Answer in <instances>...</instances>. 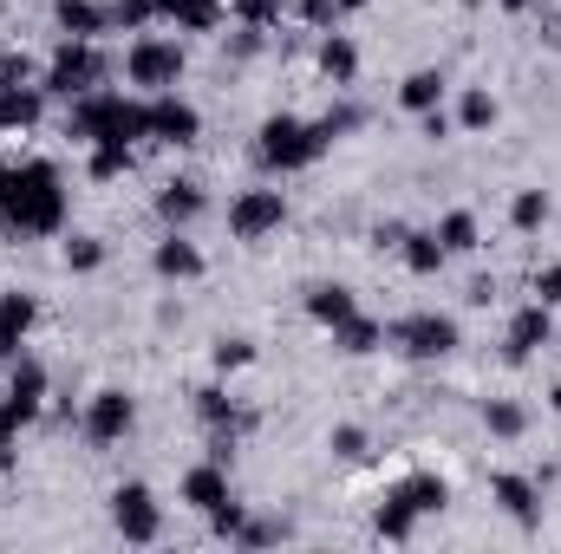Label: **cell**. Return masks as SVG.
Returning <instances> with one entry per match:
<instances>
[{
	"instance_id": "cell-13",
	"label": "cell",
	"mask_w": 561,
	"mask_h": 554,
	"mask_svg": "<svg viewBox=\"0 0 561 554\" xmlns=\"http://www.w3.org/2000/svg\"><path fill=\"white\" fill-rule=\"evenodd\" d=\"M183 503L203 509V516H216V509L229 503V470H222V457H216V463H196V470L183 476Z\"/></svg>"
},
{
	"instance_id": "cell-11",
	"label": "cell",
	"mask_w": 561,
	"mask_h": 554,
	"mask_svg": "<svg viewBox=\"0 0 561 554\" xmlns=\"http://www.w3.org/2000/svg\"><path fill=\"white\" fill-rule=\"evenodd\" d=\"M131 424H138V405H131L125 392H99V399L85 405V437H92V443H125Z\"/></svg>"
},
{
	"instance_id": "cell-4",
	"label": "cell",
	"mask_w": 561,
	"mask_h": 554,
	"mask_svg": "<svg viewBox=\"0 0 561 554\" xmlns=\"http://www.w3.org/2000/svg\"><path fill=\"white\" fill-rule=\"evenodd\" d=\"M444 503H450V489H444L437 476H412V483H399V489H392V503L379 509V535L405 542V535L419 529V516H437Z\"/></svg>"
},
{
	"instance_id": "cell-23",
	"label": "cell",
	"mask_w": 561,
	"mask_h": 554,
	"mask_svg": "<svg viewBox=\"0 0 561 554\" xmlns=\"http://www.w3.org/2000/svg\"><path fill=\"white\" fill-rule=\"evenodd\" d=\"M399 249H405V268H412V275H437V268L450 262V255H444V242H437V229H419V235H405Z\"/></svg>"
},
{
	"instance_id": "cell-37",
	"label": "cell",
	"mask_w": 561,
	"mask_h": 554,
	"mask_svg": "<svg viewBox=\"0 0 561 554\" xmlns=\"http://www.w3.org/2000/svg\"><path fill=\"white\" fill-rule=\"evenodd\" d=\"M503 7H510V13H529V7H536V0H503Z\"/></svg>"
},
{
	"instance_id": "cell-14",
	"label": "cell",
	"mask_w": 561,
	"mask_h": 554,
	"mask_svg": "<svg viewBox=\"0 0 561 554\" xmlns=\"http://www.w3.org/2000/svg\"><path fill=\"white\" fill-rule=\"evenodd\" d=\"M39 399H46V372H39L33 359H20V366H13V379H7V399H0V405L26 424V417L39 412Z\"/></svg>"
},
{
	"instance_id": "cell-35",
	"label": "cell",
	"mask_w": 561,
	"mask_h": 554,
	"mask_svg": "<svg viewBox=\"0 0 561 554\" xmlns=\"http://www.w3.org/2000/svg\"><path fill=\"white\" fill-rule=\"evenodd\" d=\"M536 300H542V307H561V268L536 275Z\"/></svg>"
},
{
	"instance_id": "cell-12",
	"label": "cell",
	"mask_w": 561,
	"mask_h": 554,
	"mask_svg": "<svg viewBox=\"0 0 561 554\" xmlns=\"http://www.w3.org/2000/svg\"><path fill=\"white\" fill-rule=\"evenodd\" d=\"M549 333H556V313H549L542 300H529V307L510 320V359L523 366L529 353H542V346H549Z\"/></svg>"
},
{
	"instance_id": "cell-8",
	"label": "cell",
	"mask_w": 561,
	"mask_h": 554,
	"mask_svg": "<svg viewBox=\"0 0 561 554\" xmlns=\"http://www.w3.org/2000/svg\"><path fill=\"white\" fill-rule=\"evenodd\" d=\"M196 131H203L196 105H183V99H170V92L144 99V138H157V143H196Z\"/></svg>"
},
{
	"instance_id": "cell-9",
	"label": "cell",
	"mask_w": 561,
	"mask_h": 554,
	"mask_svg": "<svg viewBox=\"0 0 561 554\" xmlns=\"http://www.w3.org/2000/svg\"><path fill=\"white\" fill-rule=\"evenodd\" d=\"M112 522H118V535H125V542H157V529H163L157 496H150L144 483H125V489L112 496Z\"/></svg>"
},
{
	"instance_id": "cell-36",
	"label": "cell",
	"mask_w": 561,
	"mask_h": 554,
	"mask_svg": "<svg viewBox=\"0 0 561 554\" xmlns=\"http://www.w3.org/2000/svg\"><path fill=\"white\" fill-rule=\"evenodd\" d=\"M359 7H373V0H340V13H359Z\"/></svg>"
},
{
	"instance_id": "cell-26",
	"label": "cell",
	"mask_w": 561,
	"mask_h": 554,
	"mask_svg": "<svg viewBox=\"0 0 561 554\" xmlns=\"http://www.w3.org/2000/svg\"><path fill=\"white\" fill-rule=\"evenodd\" d=\"M333 333H340V353H379V339H386V326L379 320H359V313L346 326H333Z\"/></svg>"
},
{
	"instance_id": "cell-34",
	"label": "cell",
	"mask_w": 561,
	"mask_h": 554,
	"mask_svg": "<svg viewBox=\"0 0 561 554\" xmlns=\"http://www.w3.org/2000/svg\"><path fill=\"white\" fill-rule=\"evenodd\" d=\"M300 13H307L313 26H333V20H340V0H300Z\"/></svg>"
},
{
	"instance_id": "cell-29",
	"label": "cell",
	"mask_w": 561,
	"mask_h": 554,
	"mask_svg": "<svg viewBox=\"0 0 561 554\" xmlns=\"http://www.w3.org/2000/svg\"><path fill=\"white\" fill-rule=\"evenodd\" d=\"M510 222H516V229H542V222H549V196H542V189H523V196L510 203Z\"/></svg>"
},
{
	"instance_id": "cell-1",
	"label": "cell",
	"mask_w": 561,
	"mask_h": 554,
	"mask_svg": "<svg viewBox=\"0 0 561 554\" xmlns=\"http://www.w3.org/2000/svg\"><path fill=\"white\" fill-rule=\"evenodd\" d=\"M0 209L13 229H53L59 222V176L46 163H26V170H7L0 176Z\"/></svg>"
},
{
	"instance_id": "cell-2",
	"label": "cell",
	"mask_w": 561,
	"mask_h": 554,
	"mask_svg": "<svg viewBox=\"0 0 561 554\" xmlns=\"http://www.w3.org/2000/svg\"><path fill=\"white\" fill-rule=\"evenodd\" d=\"M72 131L85 143H131L144 138V105H125L118 92H85V105L72 112Z\"/></svg>"
},
{
	"instance_id": "cell-17",
	"label": "cell",
	"mask_w": 561,
	"mask_h": 554,
	"mask_svg": "<svg viewBox=\"0 0 561 554\" xmlns=\"http://www.w3.org/2000/svg\"><path fill=\"white\" fill-rule=\"evenodd\" d=\"M53 20L66 26V39H99V33L112 26V13H105V7H92V0H59V7H53Z\"/></svg>"
},
{
	"instance_id": "cell-27",
	"label": "cell",
	"mask_w": 561,
	"mask_h": 554,
	"mask_svg": "<svg viewBox=\"0 0 561 554\" xmlns=\"http://www.w3.org/2000/svg\"><path fill=\"white\" fill-rule=\"evenodd\" d=\"M99 262H105V242L99 235H66V268L72 275H92Z\"/></svg>"
},
{
	"instance_id": "cell-21",
	"label": "cell",
	"mask_w": 561,
	"mask_h": 554,
	"mask_svg": "<svg viewBox=\"0 0 561 554\" xmlns=\"http://www.w3.org/2000/svg\"><path fill=\"white\" fill-rule=\"evenodd\" d=\"M399 105H405V112H437V105H444V72H431V66H424V72H412V79H405V85H399Z\"/></svg>"
},
{
	"instance_id": "cell-28",
	"label": "cell",
	"mask_w": 561,
	"mask_h": 554,
	"mask_svg": "<svg viewBox=\"0 0 561 554\" xmlns=\"http://www.w3.org/2000/svg\"><path fill=\"white\" fill-rule=\"evenodd\" d=\"M483 424H490V437H523L529 417H523V405H510V399H490L483 405Z\"/></svg>"
},
{
	"instance_id": "cell-32",
	"label": "cell",
	"mask_w": 561,
	"mask_h": 554,
	"mask_svg": "<svg viewBox=\"0 0 561 554\" xmlns=\"http://www.w3.org/2000/svg\"><path fill=\"white\" fill-rule=\"evenodd\" d=\"M255 359V346L249 339H216V372H242Z\"/></svg>"
},
{
	"instance_id": "cell-5",
	"label": "cell",
	"mask_w": 561,
	"mask_h": 554,
	"mask_svg": "<svg viewBox=\"0 0 561 554\" xmlns=\"http://www.w3.org/2000/svg\"><path fill=\"white\" fill-rule=\"evenodd\" d=\"M327 143H333V138H327L320 125H300V118H268V125H262V163H275V170H307Z\"/></svg>"
},
{
	"instance_id": "cell-19",
	"label": "cell",
	"mask_w": 561,
	"mask_h": 554,
	"mask_svg": "<svg viewBox=\"0 0 561 554\" xmlns=\"http://www.w3.org/2000/svg\"><path fill=\"white\" fill-rule=\"evenodd\" d=\"M307 313H313L320 326H346V320L359 313V300H353V287H313V293H307Z\"/></svg>"
},
{
	"instance_id": "cell-7",
	"label": "cell",
	"mask_w": 561,
	"mask_h": 554,
	"mask_svg": "<svg viewBox=\"0 0 561 554\" xmlns=\"http://www.w3.org/2000/svg\"><path fill=\"white\" fill-rule=\"evenodd\" d=\"M280 222H287V196H280V189H242V196L229 203L236 242H262V235H275Z\"/></svg>"
},
{
	"instance_id": "cell-22",
	"label": "cell",
	"mask_w": 561,
	"mask_h": 554,
	"mask_svg": "<svg viewBox=\"0 0 561 554\" xmlns=\"http://www.w3.org/2000/svg\"><path fill=\"white\" fill-rule=\"evenodd\" d=\"M157 216H163L170 229H176V222H190V216H203V189H196V183H163Z\"/></svg>"
},
{
	"instance_id": "cell-15",
	"label": "cell",
	"mask_w": 561,
	"mask_h": 554,
	"mask_svg": "<svg viewBox=\"0 0 561 554\" xmlns=\"http://www.w3.org/2000/svg\"><path fill=\"white\" fill-rule=\"evenodd\" d=\"M496 503H503L523 529L542 522V483H529V476H496Z\"/></svg>"
},
{
	"instance_id": "cell-16",
	"label": "cell",
	"mask_w": 561,
	"mask_h": 554,
	"mask_svg": "<svg viewBox=\"0 0 561 554\" xmlns=\"http://www.w3.org/2000/svg\"><path fill=\"white\" fill-rule=\"evenodd\" d=\"M150 268H157L163 280H196V275H203V255H196V242L163 235V242H157V255H150Z\"/></svg>"
},
{
	"instance_id": "cell-3",
	"label": "cell",
	"mask_w": 561,
	"mask_h": 554,
	"mask_svg": "<svg viewBox=\"0 0 561 554\" xmlns=\"http://www.w3.org/2000/svg\"><path fill=\"white\" fill-rule=\"evenodd\" d=\"M125 79L138 85L144 99L176 92V79H183V46H176V39H157V33L131 39V53H125Z\"/></svg>"
},
{
	"instance_id": "cell-20",
	"label": "cell",
	"mask_w": 561,
	"mask_h": 554,
	"mask_svg": "<svg viewBox=\"0 0 561 554\" xmlns=\"http://www.w3.org/2000/svg\"><path fill=\"white\" fill-rule=\"evenodd\" d=\"M320 72H327L333 85H353L359 53H353V39H346V33H327V39H320Z\"/></svg>"
},
{
	"instance_id": "cell-38",
	"label": "cell",
	"mask_w": 561,
	"mask_h": 554,
	"mask_svg": "<svg viewBox=\"0 0 561 554\" xmlns=\"http://www.w3.org/2000/svg\"><path fill=\"white\" fill-rule=\"evenodd\" d=\"M549 405H556V412H561V379H556V392H549Z\"/></svg>"
},
{
	"instance_id": "cell-24",
	"label": "cell",
	"mask_w": 561,
	"mask_h": 554,
	"mask_svg": "<svg viewBox=\"0 0 561 554\" xmlns=\"http://www.w3.org/2000/svg\"><path fill=\"white\" fill-rule=\"evenodd\" d=\"M437 242H444V255H470V249H477V216H470V209H450V216L437 222Z\"/></svg>"
},
{
	"instance_id": "cell-18",
	"label": "cell",
	"mask_w": 561,
	"mask_h": 554,
	"mask_svg": "<svg viewBox=\"0 0 561 554\" xmlns=\"http://www.w3.org/2000/svg\"><path fill=\"white\" fill-rule=\"evenodd\" d=\"M26 333H33V300L26 293H0V359H13Z\"/></svg>"
},
{
	"instance_id": "cell-6",
	"label": "cell",
	"mask_w": 561,
	"mask_h": 554,
	"mask_svg": "<svg viewBox=\"0 0 561 554\" xmlns=\"http://www.w3.org/2000/svg\"><path fill=\"white\" fill-rule=\"evenodd\" d=\"M99 79H105V59L92 53V39H66L46 66V92H59V99H85V92H99Z\"/></svg>"
},
{
	"instance_id": "cell-10",
	"label": "cell",
	"mask_w": 561,
	"mask_h": 554,
	"mask_svg": "<svg viewBox=\"0 0 561 554\" xmlns=\"http://www.w3.org/2000/svg\"><path fill=\"white\" fill-rule=\"evenodd\" d=\"M399 346L412 359H444V353H457V320L450 313H412L399 326Z\"/></svg>"
},
{
	"instance_id": "cell-25",
	"label": "cell",
	"mask_w": 561,
	"mask_h": 554,
	"mask_svg": "<svg viewBox=\"0 0 561 554\" xmlns=\"http://www.w3.org/2000/svg\"><path fill=\"white\" fill-rule=\"evenodd\" d=\"M157 20H183V26H216L222 0H157Z\"/></svg>"
},
{
	"instance_id": "cell-33",
	"label": "cell",
	"mask_w": 561,
	"mask_h": 554,
	"mask_svg": "<svg viewBox=\"0 0 561 554\" xmlns=\"http://www.w3.org/2000/svg\"><path fill=\"white\" fill-rule=\"evenodd\" d=\"M242 7V20L249 26H268V20H280V0H236Z\"/></svg>"
},
{
	"instance_id": "cell-31",
	"label": "cell",
	"mask_w": 561,
	"mask_h": 554,
	"mask_svg": "<svg viewBox=\"0 0 561 554\" xmlns=\"http://www.w3.org/2000/svg\"><path fill=\"white\" fill-rule=\"evenodd\" d=\"M327 443H333V457H340V463H359V457H366V430H359V424H340Z\"/></svg>"
},
{
	"instance_id": "cell-30",
	"label": "cell",
	"mask_w": 561,
	"mask_h": 554,
	"mask_svg": "<svg viewBox=\"0 0 561 554\" xmlns=\"http://www.w3.org/2000/svg\"><path fill=\"white\" fill-rule=\"evenodd\" d=\"M457 118H463V131H490L496 125V99L490 92H463V112Z\"/></svg>"
}]
</instances>
